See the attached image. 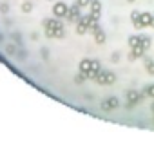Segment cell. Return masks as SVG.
<instances>
[{"label":"cell","mask_w":154,"mask_h":141,"mask_svg":"<svg viewBox=\"0 0 154 141\" xmlns=\"http://www.w3.org/2000/svg\"><path fill=\"white\" fill-rule=\"evenodd\" d=\"M6 51H7L9 54H13V52H15V45H7V49H6Z\"/></svg>","instance_id":"cell-22"},{"label":"cell","mask_w":154,"mask_h":141,"mask_svg":"<svg viewBox=\"0 0 154 141\" xmlns=\"http://www.w3.org/2000/svg\"><path fill=\"white\" fill-rule=\"evenodd\" d=\"M65 13H67V6H65L64 2H56V4L53 6V15H55L56 18L65 16Z\"/></svg>","instance_id":"cell-6"},{"label":"cell","mask_w":154,"mask_h":141,"mask_svg":"<svg viewBox=\"0 0 154 141\" xmlns=\"http://www.w3.org/2000/svg\"><path fill=\"white\" fill-rule=\"evenodd\" d=\"M140 45V36H131L129 38V47H136Z\"/></svg>","instance_id":"cell-16"},{"label":"cell","mask_w":154,"mask_h":141,"mask_svg":"<svg viewBox=\"0 0 154 141\" xmlns=\"http://www.w3.org/2000/svg\"><path fill=\"white\" fill-rule=\"evenodd\" d=\"M98 71H100V62H98V60H91V71L87 72V78L94 80L96 74H98Z\"/></svg>","instance_id":"cell-10"},{"label":"cell","mask_w":154,"mask_h":141,"mask_svg":"<svg viewBox=\"0 0 154 141\" xmlns=\"http://www.w3.org/2000/svg\"><path fill=\"white\" fill-rule=\"evenodd\" d=\"M111 62H112V63H118V62H120V52H112V54H111Z\"/></svg>","instance_id":"cell-20"},{"label":"cell","mask_w":154,"mask_h":141,"mask_svg":"<svg viewBox=\"0 0 154 141\" xmlns=\"http://www.w3.org/2000/svg\"><path fill=\"white\" fill-rule=\"evenodd\" d=\"M140 45L147 51V49L150 47V38H149V36H140Z\"/></svg>","instance_id":"cell-14"},{"label":"cell","mask_w":154,"mask_h":141,"mask_svg":"<svg viewBox=\"0 0 154 141\" xmlns=\"http://www.w3.org/2000/svg\"><path fill=\"white\" fill-rule=\"evenodd\" d=\"M44 27H45V35L49 38H64V26H62L60 20H45L44 22Z\"/></svg>","instance_id":"cell-1"},{"label":"cell","mask_w":154,"mask_h":141,"mask_svg":"<svg viewBox=\"0 0 154 141\" xmlns=\"http://www.w3.org/2000/svg\"><path fill=\"white\" fill-rule=\"evenodd\" d=\"M92 35H94V40H96V43H100V45H101V43L105 42V33L101 31L100 27H98V29H96L94 33H92Z\"/></svg>","instance_id":"cell-12"},{"label":"cell","mask_w":154,"mask_h":141,"mask_svg":"<svg viewBox=\"0 0 154 141\" xmlns=\"http://www.w3.org/2000/svg\"><path fill=\"white\" fill-rule=\"evenodd\" d=\"M94 81L98 85H111V83L116 81V74L111 72V71H101L100 69L98 74H96V78H94Z\"/></svg>","instance_id":"cell-2"},{"label":"cell","mask_w":154,"mask_h":141,"mask_svg":"<svg viewBox=\"0 0 154 141\" xmlns=\"http://www.w3.org/2000/svg\"><path fill=\"white\" fill-rule=\"evenodd\" d=\"M138 16H140V11H132V13H131V20H132V24H134V27H136V29H140Z\"/></svg>","instance_id":"cell-15"},{"label":"cell","mask_w":154,"mask_h":141,"mask_svg":"<svg viewBox=\"0 0 154 141\" xmlns=\"http://www.w3.org/2000/svg\"><path fill=\"white\" fill-rule=\"evenodd\" d=\"M31 9H33V4H31V2H24L22 4V11H24V13H31Z\"/></svg>","instance_id":"cell-17"},{"label":"cell","mask_w":154,"mask_h":141,"mask_svg":"<svg viewBox=\"0 0 154 141\" xmlns=\"http://www.w3.org/2000/svg\"><path fill=\"white\" fill-rule=\"evenodd\" d=\"M150 26H152V27H154V15H152V24H150Z\"/></svg>","instance_id":"cell-23"},{"label":"cell","mask_w":154,"mask_h":141,"mask_svg":"<svg viewBox=\"0 0 154 141\" xmlns=\"http://www.w3.org/2000/svg\"><path fill=\"white\" fill-rule=\"evenodd\" d=\"M143 94L145 96H150V98H154V85H149L145 91H143Z\"/></svg>","instance_id":"cell-18"},{"label":"cell","mask_w":154,"mask_h":141,"mask_svg":"<svg viewBox=\"0 0 154 141\" xmlns=\"http://www.w3.org/2000/svg\"><path fill=\"white\" fill-rule=\"evenodd\" d=\"M145 54V49L141 45H136V47H131V52H129V62H134L136 58H141Z\"/></svg>","instance_id":"cell-8"},{"label":"cell","mask_w":154,"mask_h":141,"mask_svg":"<svg viewBox=\"0 0 154 141\" xmlns=\"http://www.w3.org/2000/svg\"><path fill=\"white\" fill-rule=\"evenodd\" d=\"M91 16L92 18H100V13H101V4L100 0H91Z\"/></svg>","instance_id":"cell-9"},{"label":"cell","mask_w":154,"mask_h":141,"mask_svg":"<svg viewBox=\"0 0 154 141\" xmlns=\"http://www.w3.org/2000/svg\"><path fill=\"white\" fill-rule=\"evenodd\" d=\"M138 24H140V29L149 27V26L152 24V15H150V13H140V16H138Z\"/></svg>","instance_id":"cell-7"},{"label":"cell","mask_w":154,"mask_h":141,"mask_svg":"<svg viewBox=\"0 0 154 141\" xmlns=\"http://www.w3.org/2000/svg\"><path fill=\"white\" fill-rule=\"evenodd\" d=\"M65 18L69 22H78L80 20V7L75 4L73 7H67V13H65Z\"/></svg>","instance_id":"cell-5"},{"label":"cell","mask_w":154,"mask_h":141,"mask_svg":"<svg viewBox=\"0 0 154 141\" xmlns=\"http://www.w3.org/2000/svg\"><path fill=\"white\" fill-rule=\"evenodd\" d=\"M91 4V0H76V6L78 7H85V6H89Z\"/></svg>","instance_id":"cell-19"},{"label":"cell","mask_w":154,"mask_h":141,"mask_svg":"<svg viewBox=\"0 0 154 141\" xmlns=\"http://www.w3.org/2000/svg\"><path fill=\"white\" fill-rule=\"evenodd\" d=\"M127 2H129V4H131V2H134V0H127Z\"/></svg>","instance_id":"cell-25"},{"label":"cell","mask_w":154,"mask_h":141,"mask_svg":"<svg viewBox=\"0 0 154 141\" xmlns=\"http://www.w3.org/2000/svg\"><path fill=\"white\" fill-rule=\"evenodd\" d=\"M84 80H87V78H85V74H82V72H80V74L76 76V80H75V81H76V83H82Z\"/></svg>","instance_id":"cell-21"},{"label":"cell","mask_w":154,"mask_h":141,"mask_svg":"<svg viewBox=\"0 0 154 141\" xmlns=\"http://www.w3.org/2000/svg\"><path fill=\"white\" fill-rule=\"evenodd\" d=\"M89 71H91V60H87V58L82 60V62H80V72L85 74V78H87V72H89Z\"/></svg>","instance_id":"cell-11"},{"label":"cell","mask_w":154,"mask_h":141,"mask_svg":"<svg viewBox=\"0 0 154 141\" xmlns=\"http://www.w3.org/2000/svg\"><path fill=\"white\" fill-rule=\"evenodd\" d=\"M150 108H152V112H154V103H152V105H150Z\"/></svg>","instance_id":"cell-24"},{"label":"cell","mask_w":154,"mask_h":141,"mask_svg":"<svg viewBox=\"0 0 154 141\" xmlns=\"http://www.w3.org/2000/svg\"><path fill=\"white\" fill-rule=\"evenodd\" d=\"M118 105H120V101H118V98L116 96H109V98H105L104 101L100 103V107H101V111H114V108H118Z\"/></svg>","instance_id":"cell-4"},{"label":"cell","mask_w":154,"mask_h":141,"mask_svg":"<svg viewBox=\"0 0 154 141\" xmlns=\"http://www.w3.org/2000/svg\"><path fill=\"white\" fill-rule=\"evenodd\" d=\"M143 98H145V94H140L138 91H129L127 92V108H132V107H136Z\"/></svg>","instance_id":"cell-3"},{"label":"cell","mask_w":154,"mask_h":141,"mask_svg":"<svg viewBox=\"0 0 154 141\" xmlns=\"http://www.w3.org/2000/svg\"><path fill=\"white\" fill-rule=\"evenodd\" d=\"M143 63H145V69H147V72L154 76V60H152V58H149V56H145V62H143Z\"/></svg>","instance_id":"cell-13"}]
</instances>
